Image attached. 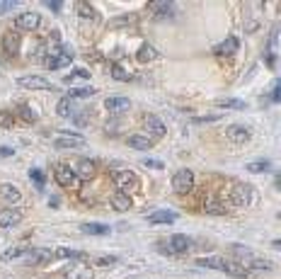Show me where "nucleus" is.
Listing matches in <instances>:
<instances>
[{
  "mask_svg": "<svg viewBox=\"0 0 281 279\" xmlns=\"http://www.w3.org/2000/svg\"><path fill=\"white\" fill-rule=\"evenodd\" d=\"M80 231L87 233V235H109V226H104V223H83Z\"/></svg>",
  "mask_w": 281,
  "mask_h": 279,
  "instance_id": "412c9836",
  "label": "nucleus"
},
{
  "mask_svg": "<svg viewBox=\"0 0 281 279\" xmlns=\"http://www.w3.org/2000/svg\"><path fill=\"white\" fill-rule=\"evenodd\" d=\"M29 177L37 182V187H44V180H46V175H44V170H39V167H34L32 173H29Z\"/></svg>",
  "mask_w": 281,
  "mask_h": 279,
  "instance_id": "c9c22d12",
  "label": "nucleus"
},
{
  "mask_svg": "<svg viewBox=\"0 0 281 279\" xmlns=\"http://www.w3.org/2000/svg\"><path fill=\"white\" fill-rule=\"evenodd\" d=\"M172 189L177 192V195H189L192 189H194V173L192 170H177L175 175H172Z\"/></svg>",
  "mask_w": 281,
  "mask_h": 279,
  "instance_id": "f03ea898",
  "label": "nucleus"
},
{
  "mask_svg": "<svg viewBox=\"0 0 281 279\" xmlns=\"http://www.w3.org/2000/svg\"><path fill=\"white\" fill-rule=\"evenodd\" d=\"M143 165H146V167H155V170H160V167H162V163H160V160H150V158H146V160H143Z\"/></svg>",
  "mask_w": 281,
  "mask_h": 279,
  "instance_id": "58836bf2",
  "label": "nucleus"
},
{
  "mask_svg": "<svg viewBox=\"0 0 281 279\" xmlns=\"http://www.w3.org/2000/svg\"><path fill=\"white\" fill-rule=\"evenodd\" d=\"M22 255H25L22 248H10V250L3 255V260H15V257H22Z\"/></svg>",
  "mask_w": 281,
  "mask_h": 279,
  "instance_id": "e433bc0d",
  "label": "nucleus"
},
{
  "mask_svg": "<svg viewBox=\"0 0 281 279\" xmlns=\"http://www.w3.org/2000/svg\"><path fill=\"white\" fill-rule=\"evenodd\" d=\"M269 167H272V165H269L267 160H257V163H250L245 170H247V173H267Z\"/></svg>",
  "mask_w": 281,
  "mask_h": 279,
  "instance_id": "2f4dec72",
  "label": "nucleus"
},
{
  "mask_svg": "<svg viewBox=\"0 0 281 279\" xmlns=\"http://www.w3.org/2000/svg\"><path fill=\"white\" fill-rule=\"evenodd\" d=\"M12 124H15V117H12V112H8V110L0 112V126H5V129H8V126H12Z\"/></svg>",
  "mask_w": 281,
  "mask_h": 279,
  "instance_id": "f704fd0d",
  "label": "nucleus"
},
{
  "mask_svg": "<svg viewBox=\"0 0 281 279\" xmlns=\"http://www.w3.org/2000/svg\"><path fill=\"white\" fill-rule=\"evenodd\" d=\"M112 75H114V80H129V78H131V75H129V71H126V68H122L119 63L112 66Z\"/></svg>",
  "mask_w": 281,
  "mask_h": 279,
  "instance_id": "473e14b6",
  "label": "nucleus"
},
{
  "mask_svg": "<svg viewBox=\"0 0 281 279\" xmlns=\"http://www.w3.org/2000/svg\"><path fill=\"white\" fill-rule=\"evenodd\" d=\"M75 80H90V73L85 68H75L71 71V75H66V83H75Z\"/></svg>",
  "mask_w": 281,
  "mask_h": 279,
  "instance_id": "c85d7f7f",
  "label": "nucleus"
},
{
  "mask_svg": "<svg viewBox=\"0 0 281 279\" xmlns=\"http://www.w3.org/2000/svg\"><path fill=\"white\" fill-rule=\"evenodd\" d=\"M216 119H221V114H211V117H197V124H204V121H216Z\"/></svg>",
  "mask_w": 281,
  "mask_h": 279,
  "instance_id": "4c0bfd02",
  "label": "nucleus"
},
{
  "mask_svg": "<svg viewBox=\"0 0 281 279\" xmlns=\"http://www.w3.org/2000/svg\"><path fill=\"white\" fill-rule=\"evenodd\" d=\"M73 173H75V177H78V180H92L95 173H97V165H95L92 160L83 158V160H78V163H75Z\"/></svg>",
  "mask_w": 281,
  "mask_h": 279,
  "instance_id": "1a4fd4ad",
  "label": "nucleus"
},
{
  "mask_svg": "<svg viewBox=\"0 0 281 279\" xmlns=\"http://www.w3.org/2000/svg\"><path fill=\"white\" fill-rule=\"evenodd\" d=\"M39 22H41V17L37 12H22V15L15 17V27L22 29V32H32V29L39 27Z\"/></svg>",
  "mask_w": 281,
  "mask_h": 279,
  "instance_id": "0eeeda50",
  "label": "nucleus"
},
{
  "mask_svg": "<svg viewBox=\"0 0 281 279\" xmlns=\"http://www.w3.org/2000/svg\"><path fill=\"white\" fill-rule=\"evenodd\" d=\"M46 8H49V10H54V12H58V10L63 8V5H61V3H46Z\"/></svg>",
  "mask_w": 281,
  "mask_h": 279,
  "instance_id": "c03bdc74",
  "label": "nucleus"
},
{
  "mask_svg": "<svg viewBox=\"0 0 281 279\" xmlns=\"http://www.w3.org/2000/svg\"><path fill=\"white\" fill-rule=\"evenodd\" d=\"M80 146H85L83 136H61V139H56V148H80Z\"/></svg>",
  "mask_w": 281,
  "mask_h": 279,
  "instance_id": "6ab92c4d",
  "label": "nucleus"
},
{
  "mask_svg": "<svg viewBox=\"0 0 281 279\" xmlns=\"http://www.w3.org/2000/svg\"><path fill=\"white\" fill-rule=\"evenodd\" d=\"M12 153H15L12 148H8V146H0V156H3V158H10Z\"/></svg>",
  "mask_w": 281,
  "mask_h": 279,
  "instance_id": "a19ab883",
  "label": "nucleus"
},
{
  "mask_svg": "<svg viewBox=\"0 0 281 279\" xmlns=\"http://www.w3.org/2000/svg\"><path fill=\"white\" fill-rule=\"evenodd\" d=\"M17 112H19V117H22L25 121H37V114H34V110H32L29 104H19Z\"/></svg>",
  "mask_w": 281,
  "mask_h": 279,
  "instance_id": "c756f323",
  "label": "nucleus"
},
{
  "mask_svg": "<svg viewBox=\"0 0 281 279\" xmlns=\"http://www.w3.org/2000/svg\"><path fill=\"white\" fill-rule=\"evenodd\" d=\"M129 146L131 148H136V151H148V148H153V139H148L146 134H133V136H129Z\"/></svg>",
  "mask_w": 281,
  "mask_h": 279,
  "instance_id": "f3484780",
  "label": "nucleus"
},
{
  "mask_svg": "<svg viewBox=\"0 0 281 279\" xmlns=\"http://www.w3.org/2000/svg\"><path fill=\"white\" fill-rule=\"evenodd\" d=\"M272 102H279V83L274 85V90H272Z\"/></svg>",
  "mask_w": 281,
  "mask_h": 279,
  "instance_id": "79ce46f5",
  "label": "nucleus"
},
{
  "mask_svg": "<svg viewBox=\"0 0 281 279\" xmlns=\"http://www.w3.org/2000/svg\"><path fill=\"white\" fill-rule=\"evenodd\" d=\"M73 61V51L71 49H58L56 54H49V58H44V66L46 68H51V71H56V68H63V66H68Z\"/></svg>",
  "mask_w": 281,
  "mask_h": 279,
  "instance_id": "20e7f679",
  "label": "nucleus"
},
{
  "mask_svg": "<svg viewBox=\"0 0 281 279\" xmlns=\"http://www.w3.org/2000/svg\"><path fill=\"white\" fill-rule=\"evenodd\" d=\"M228 197H230V204H233V206H247V204H250V199H252V192H250V187H247V185L235 182V185L230 187Z\"/></svg>",
  "mask_w": 281,
  "mask_h": 279,
  "instance_id": "39448f33",
  "label": "nucleus"
},
{
  "mask_svg": "<svg viewBox=\"0 0 281 279\" xmlns=\"http://www.w3.org/2000/svg\"><path fill=\"white\" fill-rule=\"evenodd\" d=\"M225 136L233 141V143H245V141H250V129L243 126V124H230L225 129Z\"/></svg>",
  "mask_w": 281,
  "mask_h": 279,
  "instance_id": "9d476101",
  "label": "nucleus"
},
{
  "mask_svg": "<svg viewBox=\"0 0 281 279\" xmlns=\"http://www.w3.org/2000/svg\"><path fill=\"white\" fill-rule=\"evenodd\" d=\"M204 211H206V214H214V216H221V214H225V204L221 199H216V197H206Z\"/></svg>",
  "mask_w": 281,
  "mask_h": 279,
  "instance_id": "a211bd4d",
  "label": "nucleus"
},
{
  "mask_svg": "<svg viewBox=\"0 0 281 279\" xmlns=\"http://www.w3.org/2000/svg\"><path fill=\"white\" fill-rule=\"evenodd\" d=\"M78 15H80V17H83V19H92L95 10L90 8L87 3H80V5H78Z\"/></svg>",
  "mask_w": 281,
  "mask_h": 279,
  "instance_id": "72a5a7b5",
  "label": "nucleus"
},
{
  "mask_svg": "<svg viewBox=\"0 0 281 279\" xmlns=\"http://www.w3.org/2000/svg\"><path fill=\"white\" fill-rule=\"evenodd\" d=\"M95 90L92 88H71V93H68V100L73 102V100H85V97H92Z\"/></svg>",
  "mask_w": 281,
  "mask_h": 279,
  "instance_id": "bb28decb",
  "label": "nucleus"
},
{
  "mask_svg": "<svg viewBox=\"0 0 281 279\" xmlns=\"http://www.w3.org/2000/svg\"><path fill=\"white\" fill-rule=\"evenodd\" d=\"M150 10L155 12V17H158V19H165V17L172 15V10H175V8H172V3H153Z\"/></svg>",
  "mask_w": 281,
  "mask_h": 279,
  "instance_id": "b1692460",
  "label": "nucleus"
},
{
  "mask_svg": "<svg viewBox=\"0 0 281 279\" xmlns=\"http://www.w3.org/2000/svg\"><path fill=\"white\" fill-rule=\"evenodd\" d=\"M189 245H192V241H189L187 235H172L168 243V250L165 252H172V255H182V252H187L189 250Z\"/></svg>",
  "mask_w": 281,
  "mask_h": 279,
  "instance_id": "9b49d317",
  "label": "nucleus"
},
{
  "mask_svg": "<svg viewBox=\"0 0 281 279\" xmlns=\"http://www.w3.org/2000/svg\"><path fill=\"white\" fill-rule=\"evenodd\" d=\"M54 177H56L58 185L66 187V189H78V187H80V180L75 177V173L68 165H58L56 173H54Z\"/></svg>",
  "mask_w": 281,
  "mask_h": 279,
  "instance_id": "7ed1b4c3",
  "label": "nucleus"
},
{
  "mask_svg": "<svg viewBox=\"0 0 281 279\" xmlns=\"http://www.w3.org/2000/svg\"><path fill=\"white\" fill-rule=\"evenodd\" d=\"M56 112L58 114H61V117H71V114H73V102H71V100H61V102H58V107H56Z\"/></svg>",
  "mask_w": 281,
  "mask_h": 279,
  "instance_id": "7c9ffc66",
  "label": "nucleus"
},
{
  "mask_svg": "<svg viewBox=\"0 0 281 279\" xmlns=\"http://www.w3.org/2000/svg\"><path fill=\"white\" fill-rule=\"evenodd\" d=\"M175 219H177V214H172V211H155L148 216L150 223H172Z\"/></svg>",
  "mask_w": 281,
  "mask_h": 279,
  "instance_id": "a878e982",
  "label": "nucleus"
},
{
  "mask_svg": "<svg viewBox=\"0 0 281 279\" xmlns=\"http://www.w3.org/2000/svg\"><path fill=\"white\" fill-rule=\"evenodd\" d=\"M19 85L22 88H29V90H49L51 83H49L46 78H39V75H22L19 78Z\"/></svg>",
  "mask_w": 281,
  "mask_h": 279,
  "instance_id": "f8f14e48",
  "label": "nucleus"
},
{
  "mask_svg": "<svg viewBox=\"0 0 281 279\" xmlns=\"http://www.w3.org/2000/svg\"><path fill=\"white\" fill-rule=\"evenodd\" d=\"M3 47H5V51H8V54H17L19 51V34L17 32H8V34H5V39H3Z\"/></svg>",
  "mask_w": 281,
  "mask_h": 279,
  "instance_id": "aec40b11",
  "label": "nucleus"
},
{
  "mask_svg": "<svg viewBox=\"0 0 281 279\" xmlns=\"http://www.w3.org/2000/svg\"><path fill=\"white\" fill-rule=\"evenodd\" d=\"M238 49H240V41H238V37H228L225 41H221V44L214 49V54L216 56H233Z\"/></svg>",
  "mask_w": 281,
  "mask_h": 279,
  "instance_id": "2eb2a0df",
  "label": "nucleus"
},
{
  "mask_svg": "<svg viewBox=\"0 0 281 279\" xmlns=\"http://www.w3.org/2000/svg\"><path fill=\"white\" fill-rule=\"evenodd\" d=\"M143 126H146V131L153 136V141L165 136V124H162V121H160L155 114H148V117L143 119ZM148 134H146V136H148Z\"/></svg>",
  "mask_w": 281,
  "mask_h": 279,
  "instance_id": "6e6552de",
  "label": "nucleus"
},
{
  "mask_svg": "<svg viewBox=\"0 0 281 279\" xmlns=\"http://www.w3.org/2000/svg\"><path fill=\"white\" fill-rule=\"evenodd\" d=\"M97 262H100V265H114L116 260H114V257H100Z\"/></svg>",
  "mask_w": 281,
  "mask_h": 279,
  "instance_id": "a18cd8bd",
  "label": "nucleus"
},
{
  "mask_svg": "<svg viewBox=\"0 0 281 279\" xmlns=\"http://www.w3.org/2000/svg\"><path fill=\"white\" fill-rule=\"evenodd\" d=\"M0 197H3L5 202H10V204H17L19 202V189L15 185H3L0 187Z\"/></svg>",
  "mask_w": 281,
  "mask_h": 279,
  "instance_id": "5701e85b",
  "label": "nucleus"
},
{
  "mask_svg": "<svg viewBox=\"0 0 281 279\" xmlns=\"http://www.w3.org/2000/svg\"><path fill=\"white\" fill-rule=\"evenodd\" d=\"M112 182L116 185V189L122 195H129V192H136L138 189V177L131 170H114L112 173Z\"/></svg>",
  "mask_w": 281,
  "mask_h": 279,
  "instance_id": "f257e3e1",
  "label": "nucleus"
},
{
  "mask_svg": "<svg viewBox=\"0 0 281 279\" xmlns=\"http://www.w3.org/2000/svg\"><path fill=\"white\" fill-rule=\"evenodd\" d=\"M136 58H138L140 63H146V61H155V58H158V51H155V49L150 47V44H143V47L138 49Z\"/></svg>",
  "mask_w": 281,
  "mask_h": 279,
  "instance_id": "393cba45",
  "label": "nucleus"
},
{
  "mask_svg": "<svg viewBox=\"0 0 281 279\" xmlns=\"http://www.w3.org/2000/svg\"><path fill=\"white\" fill-rule=\"evenodd\" d=\"M85 114H87V112H78V117H75V124H80V126H83V124H87V117H85Z\"/></svg>",
  "mask_w": 281,
  "mask_h": 279,
  "instance_id": "ea45409f",
  "label": "nucleus"
},
{
  "mask_svg": "<svg viewBox=\"0 0 281 279\" xmlns=\"http://www.w3.org/2000/svg\"><path fill=\"white\" fill-rule=\"evenodd\" d=\"M112 206L116 211H129V209H131V197L116 192V195H112Z\"/></svg>",
  "mask_w": 281,
  "mask_h": 279,
  "instance_id": "4be33fe9",
  "label": "nucleus"
},
{
  "mask_svg": "<svg viewBox=\"0 0 281 279\" xmlns=\"http://www.w3.org/2000/svg\"><path fill=\"white\" fill-rule=\"evenodd\" d=\"M216 107H223V110H245L243 100H216Z\"/></svg>",
  "mask_w": 281,
  "mask_h": 279,
  "instance_id": "cd10ccee",
  "label": "nucleus"
},
{
  "mask_svg": "<svg viewBox=\"0 0 281 279\" xmlns=\"http://www.w3.org/2000/svg\"><path fill=\"white\" fill-rule=\"evenodd\" d=\"M22 221V211L19 209H0V226L8 228V226H15V223Z\"/></svg>",
  "mask_w": 281,
  "mask_h": 279,
  "instance_id": "dca6fc26",
  "label": "nucleus"
},
{
  "mask_svg": "<svg viewBox=\"0 0 281 279\" xmlns=\"http://www.w3.org/2000/svg\"><path fill=\"white\" fill-rule=\"evenodd\" d=\"M221 272H225V274H230V277H247L250 272L245 270L240 262H235V260H225V257H221Z\"/></svg>",
  "mask_w": 281,
  "mask_h": 279,
  "instance_id": "ddd939ff",
  "label": "nucleus"
},
{
  "mask_svg": "<svg viewBox=\"0 0 281 279\" xmlns=\"http://www.w3.org/2000/svg\"><path fill=\"white\" fill-rule=\"evenodd\" d=\"M254 29H257V22H254V19H250V22L245 25V32H254Z\"/></svg>",
  "mask_w": 281,
  "mask_h": 279,
  "instance_id": "37998d69",
  "label": "nucleus"
},
{
  "mask_svg": "<svg viewBox=\"0 0 281 279\" xmlns=\"http://www.w3.org/2000/svg\"><path fill=\"white\" fill-rule=\"evenodd\" d=\"M104 107H107L109 114H122V112H126L131 107V102H129V97H107Z\"/></svg>",
  "mask_w": 281,
  "mask_h": 279,
  "instance_id": "4468645a",
  "label": "nucleus"
},
{
  "mask_svg": "<svg viewBox=\"0 0 281 279\" xmlns=\"http://www.w3.org/2000/svg\"><path fill=\"white\" fill-rule=\"evenodd\" d=\"M63 274H66V279H92L90 265H83V262H71L63 270Z\"/></svg>",
  "mask_w": 281,
  "mask_h": 279,
  "instance_id": "423d86ee",
  "label": "nucleus"
}]
</instances>
